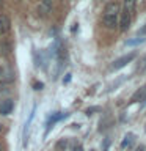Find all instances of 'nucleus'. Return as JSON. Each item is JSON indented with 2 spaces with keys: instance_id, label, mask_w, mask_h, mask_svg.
I'll return each mask as SVG.
<instances>
[{
  "instance_id": "nucleus-1",
  "label": "nucleus",
  "mask_w": 146,
  "mask_h": 151,
  "mask_svg": "<svg viewBox=\"0 0 146 151\" xmlns=\"http://www.w3.org/2000/svg\"><path fill=\"white\" fill-rule=\"evenodd\" d=\"M118 13H120V5L108 3L104 11V25L108 28H115L118 25Z\"/></svg>"
},
{
  "instance_id": "nucleus-2",
  "label": "nucleus",
  "mask_w": 146,
  "mask_h": 151,
  "mask_svg": "<svg viewBox=\"0 0 146 151\" xmlns=\"http://www.w3.org/2000/svg\"><path fill=\"white\" fill-rule=\"evenodd\" d=\"M137 57V52H130V54H127V55H122L121 58H118V60H115L112 63V66H110V69H120V68H124L126 65H129L132 60H134Z\"/></svg>"
},
{
  "instance_id": "nucleus-3",
  "label": "nucleus",
  "mask_w": 146,
  "mask_h": 151,
  "mask_svg": "<svg viewBox=\"0 0 146 151\" xmlns=\"http://www.w3.org/2000/svg\"><path fill=\"white\" fill-rule=\"evenodd\" d=\"M13 80H14L13 71L0 66V83H8V82H13Z\"/></svg>"
},
{
  "instance_id": "nucleus-4",
  "label": "nucleus",
  "mask_w": 146,
  "mask_h": 151,
  "mask_svg": "<svg viewBox=\"0 0 146 151\" xmlns=\"http://www.w3.org/2000/svg\"><path fill=\"white\" fill-rule=\"evenodd\" d=\"M130 21H132V16H129L126 11H121V16H120V21H118V25L122 32H126L130 25Z\"/></svg>"
},
{
  "instance_id": "nucleus-5",
  "label": "nucleus",
  "mask_w": 146,
  "mask_h": 151,
  "mask_svg": "<svg viewBox=\"0 0 146 151\" xmlns=\"http://www.w3.org/2000/svg\"><path fill=\"white\" fill-rule=\"evenodd\" d=\"M145 98H146V87H141V88H138L134 94H132L130 102H140V101H145Z\"/></svg>"
},
{
  "instance_id": "nucleus-6",
  "label": "nucleus",
  "mask_w": 146,
  "mask_h": 151,
  "mask_svg": "<svg viewBox=\"0 0 146 151\" xmlns=\"http://www.w3.org/2000/svg\"><path fill=\"white\" fill-rule=\"evenodd\" d=\"M52 9V3L50 0H42L39 3V6H38V14H41V16H46L47 13H50Z\"/></svg>"
},
{
  "instance_id": "nucleus-7",
  "label": "nucleus",
  "mask_w": 146,
  "mask_h": 151,
  "mask_svg": "<svg viewBox=\"0 0 146 151\" xmlns=\"http://www.w3.org/2000/svg\"><path fill=\"white\" fill-rule=\"evenodd\" d=\"M13 110V101L11 99H5L0 104V115H8Z\"/></svg>"
},
{
  "instance_id": "nucleus-8",
  "label": "nucleus",
  "mask_w": 146,
  "mask_h": 151,
  "mask_svg": "<svg viewBox=\"0 0 146 151\" xmlns=\"http://www.w3.org/2000/svg\"><path fill=\"white\" fill-rule=\"evenodd\" d=\"M64 116H66V113H54V115H50L49 121H47V132H49V129L55 124L57 121H60L61 118H64Z\"/></svg>"
},
{
  "instance_id": "nucleus-9",
  "label": "nucleus",
  "mask_w": 146,
  "mask_h": 151,
  "mask_svg": "<svg viewBox=\"0 0 146 151\" xmlns=\"http://www.w3.org/2000/svg\"><path fill=\"white\" fill-rule=\"evenodd\" d=\"M122 11H126L129 16H132L135 11V0H124V8H122Z\"/></svg>"
},
{
  "instance_id": "nucleus-10",
  "label": "nucleus",
  "mask_w": 146,
  "mask_h": 151,
  "mask_svg": "<svg viewBox=\"0 0 146 151\" xmlns=\"http://www.w3.org/2000/svg\"><path fill=\"white\" fill-rule=\"evenodd\" d=\"M134 139H135V135H134V134H130V132H129V134H126L124 140L121 142V146H122V148H127V146H129V143H130V142L134 140Z\"/></svg>"
},
{
  "instance_id": "nucleus-11",
  "label": "nucleus",
  "mask_w": 146,
  "mask_h": 151,
  "mask_svg": "<svg viewBox=\"0 0 146 151\" xmlns=\"http://www.w3.org/2000/svg\"><path fill=\"white\" fill-rule=\"evenodd\" d=\"M6 30H8V19L5 16H2V17H0V35L5 33Z\"/></svg>"
},
{
  "instance_id": "nucleus-12",
  "label": "nucleus",
  "mask_w": 146,
  "mask_h": 151,
  "mask_svg": "<svg viewBox=\"0 0 146 151\" xmlns=\"http://www.w3.org/2000/svg\"><path fill=\"white\" fill-rule=\"evenodd\" d=\"M66 146H68V142H66L64 139H61L58 143L55 145V150H57V151H64V150H66Z\"/></svg>"
},
{
  "instance_id": "nucleus-13",
  "label": "nucleus",
  "mask_w": 146,
  "mask_h": 151,
  "mask_svg": "<svg viewBox=\"0 0 146 151\" xmlns=\"http://www.w3.org/2000/svg\"><path fill=\"white\" fill-rule=\"evenodd\" d=\"M145 40H146V38H137V40H127V42H126V44H127V46H138V44H141V42H145Z\"/></svg>"
},
{
  "instance_id": "nucleus-14",
  "label": "nucleus",
  "mask_w": 146,
  "mask_h": 151,
  "mask_svg": "<svg viewBox=\"0 0 146 151\" xmlns=\"http://www.w3.org/2000/svg\"><path fill=\"white\" fill-rule=\"evenodd\" d=\"M0 52L8 54V46H6V42H0Z\"/></svg>"
},
{
  "instance_id": "nucleus-15",
  "label": "nucleus",
  "mask_w": 146,
  "mask_h": 151,
  "mask_svg": "<svg viewBox=\"0 0 146 151\" xmlns=\"http://www.w3.org/2000/svg\"><path fill=\"white\" fill-rule=\"evenodd\" d=\"M99 110V107H89L87 109V115H93V112H97Z\"/></svg>"
},
{
  "instance_id": "nucleus-16",
  "label": "nucleus",
  "mask_w": 146,
  "mask_h": 151,
  "mask_svg": "<svg viewBox=\"0 0 146 151\" xmlns=\"http://www.w3.org/2000/svg\"><path fill=\"white\" fill-rule=\"evenodd\" d=\"M108 145H110V140H105V142H104V146H102V151H107V148H108Z\"/></svg>"
},
{
  "instance_id": "nucleus-17",
  "label": "nucleus",
  "mask_w": 146,
  "mask_h": 151,
  "mask_svg": "<svg viewBox=\"0 0 146 151\" xmlns=\"http://www.w3.org/2000/svg\"><path fill=\"white\" fill-rule=\"evenodd\" d=\"M69 80H71V74H66V77L63 79V83H68Z\"/></svg>"
},
{
  "instance_id": "nucleus-18",
  "label": "nucleus",
  "mask_w": 146,
  "mask_h": 151,
  "mask_svg": "<svg viewBox=\"0 0 146 151\" xmlns=\"http://www.w3.org/2000/svg\"><path fill=\"white\" fill-rule=\"evenodd\" d=\"M140 35H141V36H146V25L140 30Z\"/></svg>"
},
{
  "instance_id": "nucleus-19",
  "label": "nucleus",
  "mask_w": 146,
  "mask_h": 151,
  "mask_svg": "<svg viewBox=\"0 0 146 151\" xmlns=\"http://www.w3.org/2000/svg\"><path fill=\"white\" fill-rule=\"evenodd\" d=\"M42 88V83L39 82V83H35V90H41Z\"/></svg>"
},
{
  "instance_id": "nucleus-20",
  "label": "nucleus",
  "mask_w": 146,
  "mask_h": 151,
  "mask_svg": "<svg viewBox=\"0 0 146 151\" xmlns=\"http://www.w3.org/2000/svg\"><path fill=\"white\" fill-rule=\"evenodd\" d=\"M74 151H83V148L80 145H77V146H74Z\"/></svg>"
},
{
  "instance_id": "nucleus-21",
  "label": "nucleus",
  "mask_w": 146,
  "mask_h": 151,
  "mask_svg": "<svg viewBox=\"0 0 146 151\" xmlns=\"http://www.w3.org/2000/svg\"><path fill=\"white\" fill-rule=\"evenodd\" d=\"M137 151H145V146L143 145H138V146H137Z\"/></svg>"
},
{
  "instance_id": "nucleus-22",
  "label": "nucleus",
  "mask_w": 146,
  "mask_h": 151,
  "mask_svg": "<svg viewBox=\"0 0 146 151\" xmlns=\"http://www.w3.org/2000/svg\"><path fill=\"white\" fill-rule=\"evenodd\" d=\"M2 131H3V126H2V124H0V132H2Z\"/></svg>"
},
{
  "instance_id": "nucleus-23",
  "label": "nucleus",
  "mask_w": 146,
  "mask_h": 151,
  "mask_svg": "<svg viewBox=\"0 0 146 151\" xmlns=\"http://www.w3.org/2000/svg\"><path fill=\"white\" fill-rule=\"evenodd\" d=\"M3 150V146H2V143H0V151H2Z\"/></svg>"
},
{
  "instance_id": "nucleus-24",
  "label": "nucleus",
  "mask_w": 146,
  "mask_h": 151,
  "mask_svg": "<svg viewBox=\"0 0 146 151\" xmlns=\"http://www.w3.org/2000/svg\"><path fill=\"white\" fill-rule=\"evenodd\" d=\"M89 151H94V150H89Z\"/></svg>"
}]
</instances>
